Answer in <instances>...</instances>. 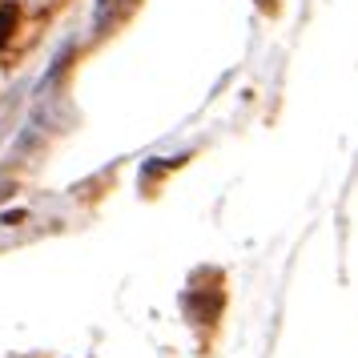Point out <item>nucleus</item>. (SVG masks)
I'll return each instance as SVG.
<instances>
[{"mask_svg": "<svg viewBox=\"0 0 358 358\" xmlns=\"http://www.w3.org/2000/svg\"><path fill=\"white\" fill-rule=\"evenodd\" d=\"M13 29H17V8L13 4H0V45L13 36Z\"/></svg>", "mask_w": 358, "mask_h": 358, "instance_id": "obj_1", "label": "nucleus"}]
</instances>
